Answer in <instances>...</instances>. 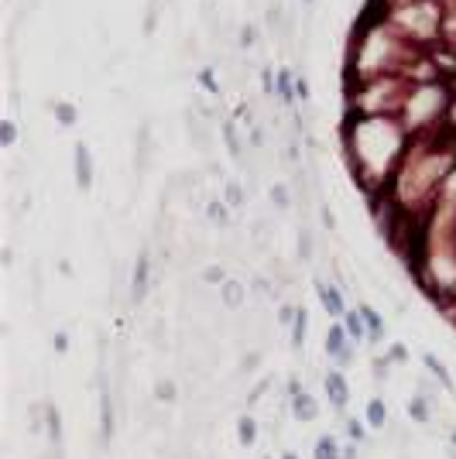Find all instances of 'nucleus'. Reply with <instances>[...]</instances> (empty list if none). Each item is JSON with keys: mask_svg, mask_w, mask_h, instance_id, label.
<instances>
[{"mask_svg": "<svg viewBox=\"0 0 456 459\" xmlns=\"http://www.w3.org/2000/svg\"><path fill=\"white\" fill-rule=\"evenodd\" d=\"M367 425H371V428H384V425H388V408H384L381 398H371V401H367Z\"/></svg>", "mask_w": 456, "mask_h": 459, "instance_id": "13", "label": "nucleus"}, {"mask_svg": "<svg viewBox=\"0 0 456 459\" xmlns=\"http://www.w3.org/2000/svg\"><path fill=\"white\" fill-rule=\"evenodd\" d=\"M175 398H178V387H175V380H155V401H162V405H175Z\"/></svg>", "mask_w": 456, "mask_h": 459, "instance_id": "14", "label": "nucleus"}, {"mask_svg": "<svg viewBox=\"0 0 456 459\" xmlns=\"http://www.w3.org/2000/svg\"><path fill=\"white\" fill-rule=\"evenodd\" d=\"M312 459H343V449L333 435H319L316 446H312Z\"/></svg>", "mask_w": 456, "mask_h": 459, "instance_id": "9", "label": "nucleus"}, {"mask_svg": "<svg viewBox=\"0 0 456 459\" xmlns=\"http://www.w3.org/2000/svg\"><path fill=\"white\" fill-rule=\"evenodd\" d=\"M291 415L298 421H316L319 418V405L312 401V394L298 391V394H291Z\"/></svg>", "mask_w": 456, "mask_h": 459, "instance_id": "4", "label": "nucleus"}, {"mask_svg": "<svg viewBox=\"0 0 456 459\" xmlns=\"http://www.w3.org/2000/svg\"><path fill=\"white\" fill-rule=\"evenodd\" d=\"M405 357H409V353H405V346H402V343H395V346H391V360H405Z\"/></svg>", "mask_w": 456, "mask_h": 459, "instance_id": "29", "label": "nucleus"}, {"mask_svg": "<svg viewBox=\"0 0 456 459\" xmlns=\"http://www.w3.org/2000/svg\"><path fill=\"white\" fill-rule=\"evenodd\" d=\"M295 96H298V100H305V96H309V83H305L302 76L295 79Z\"/></svg>", "mask_w": 456, "mask_h": 459, "instance_id": "28", "label": "nucleus"}, {"mask_svg": "<svg viewBox=\"0 0 456 459\" xmlns=\"http://www.w3.org/2000/svg\"><path fill=\"white\" fill-rule=\"evenodd\" d=\"M409 415H412L418 425H425V421H429V405H425L422 398H412V401H409Z\"/></svg>", "mask_w": 456, "mask_h": 459, "instance_id": "18", "label": "nucleus"}, {"mask_svg": "<svg viewBox=\"0 0 456 459\" xmlns=\"http://www.w3.org/2000/svg\"><path fill=\"white\" fill-rule=\"evenodd\" d=\"M220 298H223L227 309H241V305L248 302V288H244L241 281H227V285L220 288Z\"/></svg>", "mask_w": 456, "mask_h": 459, "instance_id": "8", "label": "nucleus"}, {"mask_svg": "<svg viewBox=\"0 0 456 459\" xmlns=\"http://www.w3.org/2000/svg\"><path fill=\"white\" fill-rule=\"evenodd\" d=\"M343 459H357V442H350V446H343Z\"/></svg>", "mask_w": 456, "mask_h": 459, "instance_id": "31", "label": "nucleus"}, {"mask_svg": "<svg viewBox=\"0 0 456 459\" xmlns=\"http://www.w3.org/2000/svg\"><path fill=\"white\" fill-rule=\"evenodd\" d=\"M282 459H298V456H295V453H285V456H282Z\"/></svg>", "mask_w": 456, "mask_h": 459, "instance_id": "32", "label": "nucleus"}, {"mask_svg": "<svg viewBox=\"0 0 456 459\" xmlns=\"http://www.w3.org/2000/svg\"><path fill=\"white\" fill-rule=\"evenodd\" d=\"M114 428H117L114 401H110V394H103V398H100V432H103V439H107V442L114 439Z\"/></svg>", "mask_w": 456, "mask_h": 459, "instance_id": "7", "label": "nucleus"}, {"mask_svg": "<svg viewBox=\"0 0 456 459\" xmlns=\"http://www.w3.org/2000/svg\"><path fill=\"white\" fill-rule=\"evenodd\" d=\"M241 45H254V28H244L241 31Z\"/></svg>", "mask_w": 456, "mask_h": 459, "instance_id": "30", "label": "nucleus"}, {"mask_svg": "<svg viewBox=\"0 0 456 459\" xmlns=\"http://www.w3.org/2000/svg\"><path fill=\"white\" fill-rule=\"evenodd\" d=\"M271 199H275V206H289V189L285 185H271Z\"/></svg>", "mask_w": 456, "mask_h": 459, "instance_id": "23", "label": "nucleus"}, {"mask_svg": "<svg viewBox=\"0 0 456 459\" xmlns=\"http://www.w3.org/2000/svg\"><path fill=\"white\" fill-rule=\"evenodd\" d=\"M343 329H347L350 339H357V343H360V339H371V333H367V322H364V316H360V312H347V316H343Z\"/></svg>", "mask_w": 456, "mask_h": 459, "instance_id": "10", "label": "nucleus"}, {"mask_svg": "<svg viewBox=\"0 0 456 459\" xmlns=\"http://www.w3.org/2000/svg\"><path fill=\"white\" fill-rule=\"evenodd\" d=\"M52 346H55V353H66V350H69V336L55 333V336H52Z\"/></svg>", "mask_w": 456, "mask_h": 459, "instance_id": "27", "label": "nucleus"}, {"mask_svg": "<svg viewBox=\"0 0 456 459\" xmlns=\"http://www.w3.org/2000/svg\"><path fill=\"white\" fill-rule=\"evenodd\" d=\"M278 96H282V100H291V96H295V83H291L289 72H278Z\"/></svg>", "mask_w": 456, "mask_h": 459, "instance_id": "21", "label": "nucleus"}, {"mask_svg": "<svg viewBox=\"0 0 456 459\" xmlns=\"http://www.w3.org/2000/svg\"><path fill=\"white\" fill-rule=\"evenodd\" d=\"M357 312L364 316V322H367V333H371V339H381V333H384V322H381V316L374 312L371 305H360Z\"/></svg>", "mask_w": 456, "mask_h": 459, "instance_id": "16", "label": "nucleus"}, {"mask_svg": "<svg viewBox=\"0 0 456 459\" xmlns=\"http://www.w3.org/2000/svg\"><path fill=\"white\" fill-rule=\"evenodd\" d=\"M203 281H206V285H220V288H223V285H227V274H223V267H206V271H203Z\"/></svg>", "mask_w": 456, "mask_h": 459, "instance_id": "22", "label": "nucleus"}, {"mask_svg": "<svg viewBox=\"0 0 456 459\" xmlns=\"http://www.w3.org/2000/svg\"><path fill=\"white\" fill-rule=\"evenodd\" d=\"M237 442H241V446H254V442H257V421L250 415L237 418Z\"/></svg>", "mask_w": 456, "mask_h": 459, "instance_id": "12", "label": "nucleus"}, {"mask_svg": "<svg viewBox=\"0 0 456 459\" xmlns=\"http://www.w3.org/2000/svg\"><path fill=\"white\" fill-rule=\"evenodd\" d=\"M48 435L59 442L62 439V415H59V408L55 405H48Z\"/></svg>", "mask_w": 456, "mask_h": 459, "instance_id": "17", "label": "nucleus"}, {"mask_svg": "<svg viewBox=\"0 0 456 459\" xmlns=\"http://www.w3.org/2000/svg\"><path fill=\"white\" fill-rule=\"evenodd\" d=\"M305 336H309V312L298 309V312H295V322H291V346L302 350V346H305Z\"/></svg>", "mask_w": 456, "mask_h": 459, "instance_id": "11", "label": "nucleus"}, {"mask_svg": "<svg viewBox=\"0 0 456 459\" xmlns=\"http://www.w3.org/2000/svg\"><path fill=\"white\" fill-rule=\"evenodd\" d=\"M0 137H3V144H7V148H10L14 141H17V130H14V124H10V120L0 127Z\"/></svg>", "mask_w": 456, "mask_h": 459, "instance_id": "26", "label": "nucleus"}, {"mask_svg": "<svg viewBox=\"0 0 456 459\" xmlns=\"http://www.w3.org/2000/svg\"><path fill=\"white\" fill-rule=\"evenodd\" d=\"M227 203H230V206H244V192H241V185H227Z\"/></svg>", "mask_w": 456, "mask_h": 459, "instance_id": "24", "label": "nucleus"}, {"mask_svg": "<svg viewBox=\"0 0 456 459\" xmlns=\"http://www.w3.org/2000/svg\"><path fill=\"white\" fill-rule=\"evenodd\" d=\"M55 117L62 124H76V107L73 103H55Z\"/></svg>", "mask_w": 456, "mask_h": 459, "instance_id": "20", "label": "nucleus"}, {"mask_svg": "<svg viewBox=\"0 0 456 459\" xmlns=\"http://www.w3.org/2000/svg\"><path fill=\"white\" fill-rule=\"evenodd\" d=\"M323 387H326V398L333 401V408H347L350 405V384H347V377L340 374V371H330V374L323 377Z\"/></svg>", "mask_w": 456, "mask_h": 459, "instance_id": "2", "label": "nucleus"}, {"mask_svg": "<svg viewBox=\"0 0 456 459\" xmlns=\"http://www.w3.org/2000/svg\"><path fill=\"white\" fill-rule=\"evenodd\" d=\"M316 292H319V302H323V309L330 312L333 319H343V316H347V305H343V295L336 292L333 285H323V281H319V285H316Z\"/></svg>", "mask_w": 456, "mask_h": 459, "instance_id": "3", "label": "nucleus"}, {"mask_svg": "<svg viewBox=\"0 0 456 459\" xmlns=\"http://www.w3.org/2000/svg\"><path fill=\"white\" fill-rule=\"evenodd\" d=\"M209 219H213V223H227V209H223V203H209Z\"/></svg>", "mask_w": 456, "mask_h": 459, "instance_id": "25", "label": "nucleus"}, {"mask_svg": "<svg viewBox=\"0 0 456 459\" xmlns=\"http://www.w3.org/2000/svg\"><path fill=\"white\" fill-rule=\"evenodd\" d=\"M261 459H271V456H261Z\"/></svg>", "mask_w": 456, "mask_h": 459, "instance_id": "34", "label": "nucleus"}, {"mask_svg": "<svg viewBox=\"0 0 456 459\" xmlns=\"http://www.w3.org/2000/svg\"><path fill=\"white\" fill-rule=\"evenodd\" d=\"M450 439H453V446H456V432H453V435H450Z\"/></svg>", "mask_w": 456, "mask_h": 459, "instance_id": "33", "label": "nucleus"}, {"mask_svg": "<svg viewBox=\"0 0 456 459\" xmlns=\"http://www.w3.org/2000/svg\"><path fill=\"white\" fill-rule=\"evenodd\" d=\"M76 182H79V189L93 185V162H89V148L86 144L76 148Z\"/></svg>", "mask_w": 456, "mask_h": 459, "instance_id": "5", "label": "nucleus"}, {"mask_svg": "<svg viewBox=\"0 0 456 459\" xmlns=\"http://www.w3.org/2000/svg\"><path fill=\"white\" fill-rule=\"evenodd\" d=\"M422 364H425V367L432 371V377H436V380H439V384H443L446 391H453V380H450V374H446V367H443V364H439V360L432 357V353H425V357H422Z\"/></svg>", "mask_w": 456, "mask_h": 459, "instance_id": "15", "label": "nucleus"}, {"mask_svg": "<svg viewBox=\"0 0 456 459\" xmlns=\"http://www.w3.org/2000/svg\"><path fill=\"white\" fill-rule=\"evenodd\" d=\"M148 274H151V264H148V254H141L137 267H134V302H141L148 295Z\"/></svg>", "mask_w": 456, "mask_h": 459, "instance_id": "6", "label": "nucleus"}, {"mask_svg": "<svg viewBox=\"0 0 456 459\" xmlns=\"http://www.w3.org/2000/svg\"><path fill=\"white\" fill-rule=\"evenodd\" d=\"M326 353H330L340 367H347V364L354 360L350 336H347V329H343V322H333V326H330V333H326Z\"/></svg>", "mask_w": 456, "mask_h": 459, "instance_id": "1", "label": "nucleus"}, {"mask_svg": "<svg viewBox=\"0 0 456 459\" xmlns=\"http://www.w3.org/2000/svg\"><path fill=\"white\" fill-rule=\"evenodd\" d=\"M347 439H350V442H364V439H367V428H364L357 418H347Z\"/></svg>", "mask_w": 456, "mask_h": 459, "instance_id": "19", "label": "nucleus"}]
</instances>
